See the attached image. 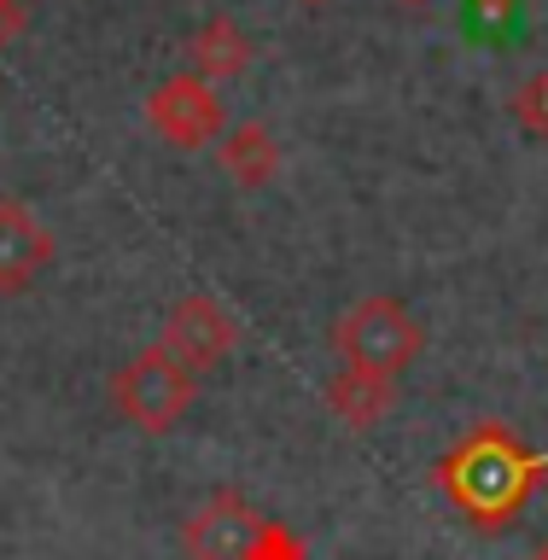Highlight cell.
<instances>
[{"instance_id": "6da1fadb", "label": "cell", "mask_w": 548, "mask_h": 560, "mask_svg": "<svg viewBox=\"0 0 548 560\" xmlns=\"http://www.w3.org/2000/svg\"><path fill=\"white\" fill-rule=\"evenodd\" d=\"M432 485L479 537H502L548 485V455L525 444L508 420H479L438 455Z\"/></svg>"}, {"instance_id": "7a4b0ae2", "label": "cell", "mask_w": 548, "mask_h": 560, "mask_svg": "<svg viewBox=\"0 0 548 560\" xmlns=\"http://www.w3.org/2000/svg\"><path fill=\"white\" fill-rule=\"evenodd\" d=\"M333 357L345 368H362V374H385L397 380L403 368H415V357L427 350V332H420L415 310L392 292H374V298H357L339 322L327 332Z\"/></svg>"}, {"instance_id": "3957f363", "label": "cell", "mask_w": 548, "mask_h": 560, "mask_svg": "<svg viewBox=\"0 0 548 560\" xmlns=\"http://www.w3.org/2000/svg\"><path fill=\"white\" fill-rule=\"evenodd\" d=\"M199 402V374L187 362H175L164 345L135 350L129 362L112 374V409L117 420H129L147 438H170L187 420V409Z\"/></svg>"}, {"instance_id": "277c9868", "label": "cell", "mask_w": 548, "mask_h": 560, "mask_svg": "<svg viewBox=\"0 0 548 560\" xmlns=\"http://www.w3.org/2000/svg\"><path fill=\"white\" fill-rule=\"evenodd\" d=\"M147 122H152L158 140H170V147H182V152H199L210 140H222V129H228L217 88L205 77H193V70H175V77H164L152 88Z\"/></svg>"}, {"instance_id": "5b68a950", "label": "cell", "mask_w": 548, "mask_h": 560, "mask_svg": "<svg viewBox=\"0 0 548 560\" xmlns=\"http://www.w3.org/2000/svg\"><path fill=\"white\" fill-rule=\"evenodd\" d=\"M158 345H164L175 362H187L193 374H205V368H217V362L234 357V345H240V322L228 315L222 298H210V292H187V298H175V304H170L164 332H158Z\"/></svg>"}, {"instance_id": "8992f818", "label": "cell", "mask_w": 548, "mask_h": 560, "mask_svg": "<svg viewBox=\"0 0 548 560\" xmlns=\"http://www.w3.org/2000/svg\"><path fill=\"white\" fill-rule=\"evenodd\" d=\"M263 520L269 514H257L240 490H217V497H205L187 514L182 555L187 560H252V542L263 532Z\"/></svg>"}, {"instance_id": "52a82bcc", "label": "cell", "mask_w": 548, "mask_h": 560, "mask_svg": "<svg viewBox=\"0 0 548 560\" xmlns=\"http://www.w3.org/2000/svg\"><path fill=\"white\" fill-rule=\"evenodd\" d=\"M53 262V228L24 199H0V298L30 292Z\"/></svg>"}, {"instance_id": "ba28073f", "label": "cell", "mask_w": 548, "mask_h": 560, "mask_svg": "<svg viewBox=\"0 0 548 560\" xmlns=\"http://www.w3.org/2000/svg\"><path fill=\"white\" fill-rule=\"evenodd\" d=\"M252 59H257L252 35H245V24H240V18H228V12L205 18V24L193 30V42H187V65H193V77H205L210 88L245 77V70H252Z\"/></svg>"}, {"instance_id": "9c48e42d", "label": "cell", "mask_w": 548, "mask_h": 560, "mask_svg": "<svg viewBox=\"0 0 548 560\" xmlns=\"http://www.w3.org/2000/svg\"><path fill=\"white\" fill-rule=\"evenodd\" d=\"M217 164H222L228 182H240L245 192H257V187H269L280 175V140H275L269 122L245 117V122H234V129H222Z\"/></svg>"}, {"instance_id": "30bf717a", "label": "cell", "mask_w": 548, "mask_h": 560, "mask_svg": "<svg viewBox=\"0 0 548 560\" xmlns=\"http://www.w3.org/2000/svg\"><path fill=\"white\" fill-rule=\"evenodd\" d=\"M327 409L339 415L350 432H368L397 409V380L362 374V368H339V374L327 380Z\"/></svg>"}, {"instance_id": "8fae6325", "label": "cell", "mask_w": 548, "mask_h": 560, "mask_svg": "<svg viewBox=\"0 0 548 560\" xmlns=\"http://www.w3.org/2000/svg\"><path fill=\"white\" fill-rule=\"evenodd\" d=\"M508 117H514L525 135L548 140V70H532V77L514 82V94H508Z\"/></svg>"}, {"instance_id": "7c38bea8", "label": "cell", "mask_w": 548, "mask_h": 560, "mask_svg": "<svg viewBox=\"0 0 548 560\" xmlns=\"http://www.w3.org/2000/svg\"><path fill=\"white\" fill-rule=\"evenodd\" d=\"M252 560H310V542L292 532L287 520H263V532H257V542H252Z\"/></svg>"}, {"instance_id": "4fadbf2b", "label": "cell", "mask_w": 548, "mask_h": 560, "mask_svg": "<svg viewBox=\"0 0 548 560\" xmlns=\"http://www.w3.org/2000/svg\"><path fill=\"white\" fill-rule=\"evenodd\" d=\"M24 35V7L18 0H0V47H12Z\"/></svg>"}, {"instance_id": "5bb4252c", "label": "cell", "mask_w": 548, "mask_h": 560, "mask_svg": "<svg viewBox=\"0 0 548 560\" xmlns=\"http://www.w3.org/2000/svg\"><path fill=\"white\" fill-rule=\"evenodd\" d=\"M473 7H479V12H490V18H508V12L520 7V0H473Z\"/></svg>"}, {"instance_id": "9a60e30c", "label": "cell", "mask_w": 548, "mask_h": 560, "mask_svg": "<svg viewBox=\"0 0 548 560\" xmlns=\"http://www.w3.org/2000/svg\"><path fill=\"white\" fill-rule=\"evenodd\" d=\"M525 560H548V537H543V542H537V549H532V555H525Z\"/></svg>"}, {"instance_id": "2e32d148", "label": "cell", "mask_w": 548, "mask_h": 560, "mask_svg": "<svg viewBox=\"0 0 548 560\" xmlns=\"http://www.w3.org/2000/svg\"><path fill=\"white\" fill-rule=\"evenodd\" d=\"M397 7H432V0H397Z\"/></svg>"}, {"instance_id": "e0dca14e", "label": "cell", "mask_w": 548, "mask_h": 560, "mask_svg": "<svg viewBox=\"0 0 548 560\" xmlns=\"http://www.w3.org/2000/svg\"><path fill=\"white\" fill-rule=\"evenodd\" d=\"M298 7H327V0H298Z\"/></svg>"}]
</instances>
